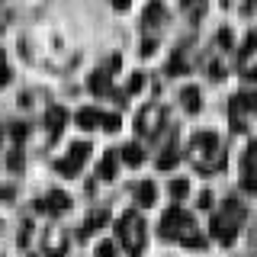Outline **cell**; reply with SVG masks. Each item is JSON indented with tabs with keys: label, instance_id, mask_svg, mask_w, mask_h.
I'll return each mask as SVG.
<instances>
[{
	"label": "cell",
	"instance_id": "1",
	"mask_svg": "<svg viewBox=\"0 0 257 257\" xmlns=\"http://www.w3.org/2000/svg\"><path fill=\"white\" fill-rule=\"evenodd\" d=\"M36 206H39V209H45V212H64V209L71 206V199H68V193H61V190H52L45 199H39Z\"/></svg>",
	"mask_w": 257,
	"mask_h": 257
},
{
	"label": "cell",
	"instance_id": "2",
	"mask_svg": "<svg viewBox=\"0 0 257 257\" xmlns=\"http://www.w3.org/2000/svg\"><path fill=\"white\" fill-rule=\"evenodd\" d=\"M64 122H68V109L52 106V109L45 112V125H48V132H52V135H58L61 128H64Z\"/></svg>",
	"mask_w": 257,
	"mask_h": 257
},
{
	"label": "cell",
	"instance_id": "3",
	"mask_svg": "<svg viewBox=\"0 0 257 257\" xmlns=\"http://www.w3.org/2000/svg\"><path fill=\"white\" fill-rule=\"evenodd\" d=\"M177 225H190V215H183L180 209H167V215H164V222H161V231H164V235H171V231L177 228Z\"/></svg>",
	"mask_w": 257,
	"mask_h": 257
},
{
	"label": "cell",
	"instance_id": "4",
	"mask_svg": "<svg viewBox=\"0 0 257 257\" xmlns=\"http://www.w3.org/2000/svg\"><path fill=\"white\" fill-rule=\"evenodd\" d=\"M135 196H139V206H155V199H158V187H155L151 180H145V183H139Z\"/></svg>",
	"mask_w": 257,
	"mask_h": 257
},
{
	"label": "cell",
	"instance_id": "5",
	"mask_svg": "<svg viewBox=\"0 0 257 257\" xmlns=\"http://www.w3.org/2000/svg\"><path fill=\"white\" fill-rule=\"evenodd\" d=\"M100 119H103V112L100 109H93V106H84L77 112V125L80 128H93V125H100Z\"/></svg>",
	"mask_w": 257,
	"mask_h": 257
},
{
	"label": "cell",
	"instance_id": "6",
	"mask_svg": "<svg viewBox=\"0 0 257 257\" xmlns=\"http://www.w3.org/2000/svg\"><path fill=\"white\" fill-rule=\"evenodd\" d=\"M122 161H125V164H132V167H139L142 161H145L142 145H125V148H122Z\"/></svg>",
	"mask_w": 257,
	"mask_h": 257
},
{
	"label": "cell",
	"instance_id": "7",
	"mask_svg": "<svg viewBox=\"0 0 257 257\" xmlns=\"http://www.w3.org/2000/svg\"><path fill=\"white\" fill-rule=\"evenodd\" d=\"M90 90L93 93H109V74L106 71H96V74H90Z\"/></svg>",
	"mask_w": 257,
	"mask_h": 257
},
{
	"label": "cell",
	"instance_id": "8",
	"mask_svg": "<svg viewBox=\"0 0 257 257\" xmlns=\"http://www.w3.org/2000/svg\"><path fill=\"white\" fill-rule=\"evenodd\" d=\"M180 100H183V106H187L190 112H196V109H199V90H196V87H183Z\"/></svg>",
	"mask_w": 257,
	"mask_h": 257
},
{
	"label": "cell",
	"instance_id": "9",
	"mask_svg": "<svg viewBox=\"0 0 257 257\" xmlns=\"http://www.w3.org/2000/svg\"><path fill=\"white\" fill-rule=\"evenodd\" d=\"M100 177L103 180H112V177H116V155H112V151L100 161Z\"/></svg>",
	"mask_w": 257,
	"mask_h": 257
},
{
	"label": "cell",
	"instance_id": "10",
	"mask_svg": "<svg viewBox=\"0 0 257 257\" xmlns=\"http://www.w3.org/2000/svg\"><path fill=\"white\" fill-rule=\"evenodd\" d=\"M87 155H90V145H87V142H74V145H71V161H74V164H84V158Z\"/></svg>",
	"mask_w": 257,
	"mask_h": 257
},
{
	"label": "cell",
	"instance_id": "11",
	"mask_svg": "<svg viewBox=\"0 0 257 257\" xmlns=\"http://www.w3.org/2000/svg\"><path fill=\"white\" fill-rule=\"evenodd\" d=\"M55 171H58L61 177H74L80 171V164H74L71 158H61V161H55Z\"/></svg>",
	"mask_w": 257,
	"mask_h": 257
},
{
	"label": "cell",
	"instance_id": "12",
	"mask_svg": "<svg viewBox=\"0 0 257 257\" xmlns=\"http://www.w3.org/2000/svg\"><path fill=\"white\" fill-rule=\"evenodd\" d=\"M161 16H164V7H161V4H148V10H145V26L161 23Z\"/></svg>",
	"mask_w": 257,
	"mask_h": 257
},
{
	"label": "cell",
	"instance_id": "13",
	"mask_svg": "<svg viewBox=\"0 0 257 257\" xmlns=\"http://www.w3.org/2000/svg\"><path fill=\"white\" fill-rule=\"evenodd\" d=\"M187 193H190V183H187V180H174V183H171V196H174V199H183Z\"/></svg>",
	"mask_w": 257,
	"mask_h": 257
},
{
	"label": "cell",
	"instance_id": "14",
	"mask_svg": "<svg viewBox=\"0 0 257 257\" xmlns=\"http://www.w3.org/2000/svg\"><path fill=\"white\" fill-rule=\"evenodd\" d=\"M174 164H177V151H164V155L158 158V167H161V171H171Z\"/></svg>",
	"mask_w": 257,
	"mask_h": 257
},
{
	"label": "cell",
	"instance_id": "15",
	"mask_svg": "<svg viewBox=\"0 0 257 257\" xmlns=\"http://www.w3.org/2000/svg\"><path fill=\"white\" fill-rule=\"evenodd\" d=\"M142 87H145V74H132V77H128V84H125V90L128 93H139Z\"/></svg>",
	"mask_w": 257,
	"mask_h": 257
},
{
	"label": "cell",
	"instance_id": "16",
	"mask_svg": "<svg viewBox=\"0 0 257 257\" xmlns=\"http://www.w3.org/2000/svg\"><path fill=\"white\" fill-rule=\"evenodd\" d=\"M167 74H187V61H183L180 55H177V58L167 64Z\"/></svg>",
	"mask_w": 257,
	"mask_h": 257
},
{
	"label": "cell",
	"instance_id": "17",
	"mask_svg": "<svg viewBox=\"0 0 257 257\" xmlns=\"http://www.w3.org/2000/svg\"><path fill=\"white\" fill-rule=\"evenodd\" d=\"M196 142H199V148H209V151H212V148H215V142H219V139H215L212 132H203V135H199Z\"/></svg>",
	"mask_w": 257,
	"mask_h": 257
},
{
	"label": "cell",
	"instance_id": "18",
	"mask_svg": "<svg viewBox=\"0 0 257 257\" xmlns=\"http://www.w3.org/2000/svg\"><path fill=\"white\" fill-rule=\"evenodd\" d=\"M100 125H103V128H109V132H116V128H119V116H116V112H109V116H103V119H100Z\"/></svg>",
	"mask_w": 257,
	"mask_h": 257
},
{
	"label": "cell",
	"instance_id": "19",
	"mask_svg": "<svg viewBox=\"0 0 257 257\" xmlns=\"http://www.w3.org/2000/svg\"><path fill=\"white\" fill-rule=\"evenodd\" d=\"M26 132H29V128L23 125V122H13V125H10V135H13V142H23V139H26Z\"/></svg>",
	"mask_w": 257,
	"mask_h": 257
},
{
	"label": "cell",
	"instance_id": "20",
	"mask_svg": "<svg viewBox=\"0 0 257 257\" xmlns=\"http://www.w3.org/2000/svg\"><path fill=\"white\" fill-rule=\"evenodd\" d=\"M103 222H106V212H100V215H90V222H87V231H90V228H100Z\"/></svg>",
	"mask_w": 257,
	"mask_h": 257
},
{
	"label": "cell",
	"instance_id": "21",
	"mask_svg": "<svg viewBox=\"0 0 257 257\" xmlns=\"http://www.w3.org/2000/svg\"><path fill=\"white\" fill-rule=\"evenodd\" d=\"M219 45H222V48H231V32H228V29L219 32Z\"/></svg>",
	"mask_w": 257,
	"mask_h": 257
},
{
	"label": "cell",
	"instance_id": "22",
	"mask_svg": "<svg viewBox=\"0 0 257 257\" xmlns=\"http://www.w3.org/2000/svg\"><path fill=\"white\" fill-rule=\"evenodd\" d=\"M209 206H212V193H199V209H209Z\"/></svg>",
	"mask_w": 257,
	"mask_h": 257
},
{
	"label": "cell",
	"instance_id": "23",
	"mask_svg": "<svg viewBox=\"0 0 257 257\" xmlns=\"http://www.w3.org/2000/svg\"><path fill=\"white\" fill-rule=\"evenodd\" d=\"M155 48H158V42H155V39H145V42H142V55H151Z\"/></svg>",
	"mask_w": 257,
	"mask_h": 257
},
{
	"label": "cell",
	"instance_id": "24",
	"mask_svg": "<svg viewBox=\"0 0 257 257\" xmlns=\"http://www.w3.org/2000/svg\"><path fill=\"white\" fill-rule=\"evenodd\" d=\"M7 84H10V68L0 64V87H7Z\"/></svg>",
	"mask_w": 257,
	"mask_h": 257
},
{
	"label": "cell",
	"instance_id": "25",
	"mask_svg": "<svg viewBox=\"0 0 257 257\" xmlns=\"http://www.w3.org/2000/svg\"><path fill=\"white\" fill-rule=\"evenodd\" d=\"M10 167H13V171H20V167H23V155H20V151H13V155H10Z\"/></svg>",
	"mask_w": 257,
	"mask_h": 257
},
{
	"label": "cell",
	"instance_id": "26",
	"mask_svg": "<svg viewBox=\"0 0 257 257\" xmlns=\"http://www.w3.org/2000/svg\"><path fill=\"white\" fill-rule=\"evenodd\" d=\"M96 254H100V257H112V244H100V247H96Z\"/></svg>",
	"mask_w": 257,
	"mask_h": 257
},
{
	"label": "cell",
	"instance_id": "27",
	"mask_svg": "<svg viewBox=\"0 0 257 257\" xmlns=\"http://www.w3.org/2000/svg\"><path fill=\"white\" fill-rule=\"evenodd\" d=\"M128 4H132V0H112V7H116V10H125Z\"/></svg>",
	"mask_w": 257,
	"mask_h": 257
},
{
	"label": "cell",
	"instance_id": "28",
	"mask_svg": "<svg viewBox=\"0 0 257 257\" xmlns=\"http://www.w3.org/2000/svg\"><path fill=\"white\" fill-rule=\"evenodd\" d=\"M244 77H251V80L257 77V64H254V68H247V71H244Z\"/></svg>",
	"mask_w": 257,
	"mask_h": 257
},
{
	"label": "cell",
	"instance_id": "29",
	"mask_svg": "<svg viewBox=\"0 0 257 257\" xmlns=\"http://www.w3.org/2000/svg\"><path fill=\"white\" fill-rule=\"evenodd\" d=\"M0 135H4V132H0Z\"/></svg>",
	"mask_w": 257,
	"mask_h": 257
}]
</instances>
